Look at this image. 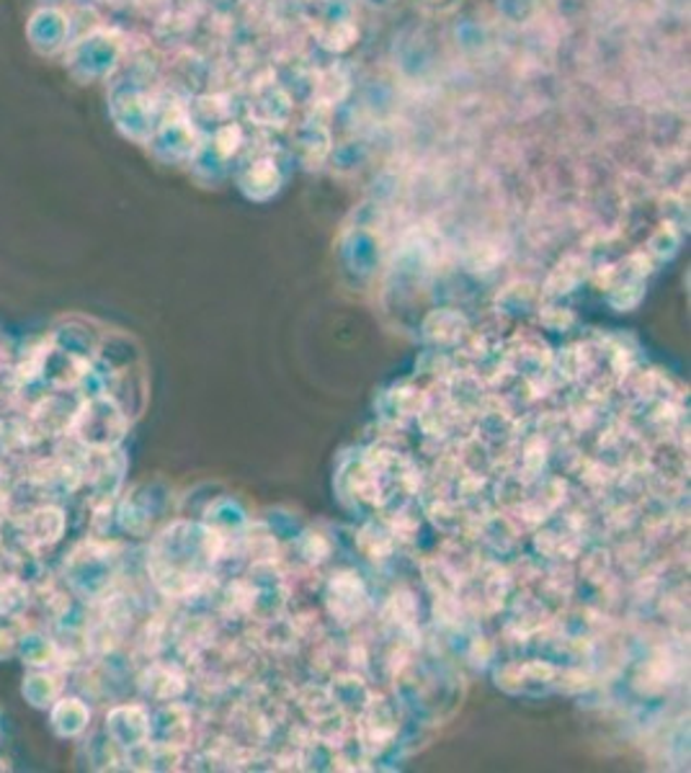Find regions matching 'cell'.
<instances>
[{
	"instance_id": "1",
	"label": "cell",
	"mask_w": 691,
	"mask_h": 773,
	"mask_svg": "<svg viewBox=\"0 0 691 773\" xmlns=\"http://www.w3.org/2000/svg\"><path fill=\"white\" fill-rule=\"evenodd\" d=\"M127 413L109 395L83 397L67 434L83 449H116L127 434Z\"/></svg>"
},
{
	"instance_id": "2",
	"label": "cell",
	"mask_w": 691,
	"mask_h": 773,
	"mask_svg": "<svg viewBox=\"0 0 691 773\" xmlns=\"http://www.w3.org/2000/svg\"><path fill=\"white\" fill-rule=\"evenodd\" d=\"M111 577H114V562L99 545H83L65 562V581L86 598L107 596Z\"/></svg>"
},
{
	"instance_id": "3",
	"label": "cell",
	"mask_w": 691,
	"mask_h": 773,
	"mask_svg": "<svg viewBox=\"0 0 691 773\" xmlns=\"http://www.w3.org/2000/svg\"><path fill=\"white\" fill-rule=\"evenodd\" d=\"M18 524V532L24 536L26 547L37 549V547H52L65 536L67 528V515L60 506L54 503H41L34 506L32 511H26V515Z\"/></svg>"
},
{
	"instance_id": "4",
	"label": "cell",
	"mask_w": 691,
	"mask_h": 773,
	"mask_svg": "<svg viewBox=\"0 0 691 773\" xmlns=\"http://www.w3.org/2000/svg\"><path fill=\"white\" fill-rule=\"evenodd\" d=\"M83 397H75L73 389H52L34 406V423L41 436H65L73 417L78 413Z\"/></svg>"
},
{
	"instance_id": "5",
	"label": "cell",
	"mask_w": 691,
	"mask_h": 773,
	"mask_svg": "<svg viewBox=\"0 0 691 773\" xmlns=\"http://www.w3.org/2000/svg\"><path fill=\"white\" fill-rule=\"evenodd\" d=\"M107 737L116 748H135L150 740V714L143 707H116L107 714Z\"/></svg>"
},
{
	"instance_id": "6",
	"label": "cell",
	"mask_w": 691,
	"mask_h": 773,
	"mask_svg": "<svg viewBox=\"0 0 691 773\" xmlns=\"http://www.w3.org/2000/svg\"><path fill=\"white\" fill-rule=\"evenodd\" d=\"M50 724L62 740H75L88 730L90 709L78 696H60L50 707Z\"/></svg>"
},
{
	"instance_id": "7",
	"label": "cell",
	"mask_w": 691,
	"mask_h": 773,
	"mask_svg": "<svg viewBox=\"0 0 691 773\" xmlns=\"http://www.w3.org/2000/svg\"><path fill=\"white\" fill-rule=\"evenodd\" d=\"M397 724H395V714L390 712L387 701L385 699H374L369 709L361 716L359 722V735H361V745L369 750V753H374V750H382L385 745L393 740Z\"/></svg>"
},
{
	"instance_id": "8",
	"label": "cell",
	"mask_w": 691,
	"mask_h": 773,
	"mask_svg": "<svg viewBox=\"0 0 691 773\" xmlns=\"http://www.w3.org/2000/svg\"><path fill=\"white\" fill-rule=\"evenodd\" d=\"M150 737L156 745L184 748L188 737V716L181 705L163 707L156 716H150Z\"/></svg>"
},
{
	"instance_id": "9",
	"label": "cell",
	"mask_w": 691,
	"mask_h": 773,
	"mask_svg": "<svg viewBox=\"0 0 691 773\" xmlns=\"http://www.w3.org/2000/svg\"><path fill=\"white\" fill-rule=\"evenodd\" d=\"M21 694L34 709H50L62 696V678L52 668H34L21 684Z\"/></svg>"
},
{
	"instance_id": "10",
	"label": "cell",
	"mask_w": 691,
	"mask_h": 773,
	"mask_svg": "<svg viewBox=\"0 0 691 773\" xmlns=\"http://www.w3.org/2000/svg\"><path fill=\"white\" fill-rule=\"evenodd\" d=\"M16 654H21V660H24V663L29 668L62 665L58 639L45 635V632H24Z\"/></svg>"
},
{
	"instance_id": "11",
	"label": "cell",
	"mask_w": 691,
	"mask_h": 773,
	"mask_svg": "<svg viewBox=\"0 0 691 773\" xmlns=\"http://www.w3.org/2000/svg\"><path fill=\"white\" fill-rule=\"evenodd\" d=\"M139 686H143L145 694L158 701H176L186 688L184 678H181L173 668L165 665H152L150 671H145L143 678H139Z\"/></svg>"
},
{
	"instance_id": "12",
	"label": "cell",
	"mask_w": 691,
	"mask_h": 773,
	"mask_svg": "<svg viewBox=\"0 0 691 773\" xmlns=\"http://www.w3.org/2000/svg\"><path fill=\"white\" fill-rule=\"evenodd\" d=\"M29 606V588L21 577H0V616H18Z\"/></svg>"
},
{
	"instance_id": "13",
	"label": "cell",
	"mask_w": 691,
	"mask_h": 773,
	"mask_svg": "<svg viewBox=\"0 0 691 773\" xmlns=\"http://www.w3.org/2000/svg\"><path fill=\"white\" fill-rule=\"evenodd\" d=\"M24 632L26 624L21 622V616H0V660H9L18 652Z\"/></svg>"
}]
</instances>
